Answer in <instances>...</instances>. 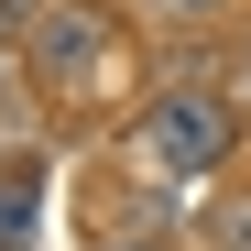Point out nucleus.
Returning a JSON list of instances; mask_svg holds the SVG:
<instances>
[{
  "instance_id": "423d86ee",
  "label": "nucleus",
  "mask_w": 251,
  "mask_h": 251,
  "mask_svg": "<svg viewBox=\"0 0 251 251\" xmlns=\"http://www.w3.org/2000/svg\"><path fill=\"white\" fill-rule=\"evenodd\" d=\"M153 11H186V22H207V11H219V0H153Z\"/></svg>"
},
{
  "instance_id": "7ed1b4c3",
  "label": "nucleus",
  "mask_w": 251,
  "mask_h": 251,
  "mask_svg": "<svg viewBox=\"0 0 251 251\" xmlns=\"http://www.w3.org/2000/svg\"><path fill=\"white\" fill-rule=\"evenodd\" d=\"M33 197H44V186H33V164H11V175H0V251L33 240Z\"/></svg>"
},
{
  "instance_id": "f257e3e1",
  "label": "nucleus",
  "mask_w": 251,
  "mask_h": 251,
  "mask_svg": "<svg viewBox=\"0 0 251 251\" xmlns=\"http://www.w3.org/2000/svg\"><path fill=\"white\" fill-rule=\"evenodd\" d=\"M229 142H240L229 99H207V88H164V99L131 120V175H153V186H207V175L229 164Z\"/></svg>"
},
{
  "instance_id": "f03ea898",
  "label": "nucleus",
  "mask_w": 251,
  "mask_h": 251,
  "mask_svg": "<svg viewBox=\"0 0 251 251\" xmlns=\"http://www.w3.org/2000/svg\"><path fill=\"white\" fill-rule=\"evenodd\" d=\"M109 55H120V22L109 11H88V0H66V11H44V33H33V76H44V99L55 109H76L109 76Z\"/></svg>"
},
{
  "instance_id": "20e7f679",
  "label": "nucleus",
  "mask_w": 251,
  "mask_h": 251,
  "mask_svg": "<svg viewBox=\"0 0 251 251\" xmlns=\"http://www.w3.org/2000/svg\"><path fill=\"white\" fill-rule=\"evenodd\" d=\"M207 251H251V197H229L219 219H207Z\"/></svg>"
},
{
  "instance_id": "39448f33",
  "label": "nucleus",
  "mask_w": 251,
  "mask_h": 251,
  "mask_svg": "<svg viewBox=\"0 0 251 251\" xmlns=\"http://www.w3.org/2000/svg\"><path fill=\"white\" fill-rule=\"evenodd\" d=\"M99 251H175V240H153V229H131V240H99Z\"/></svg>"
}]
</instances>
